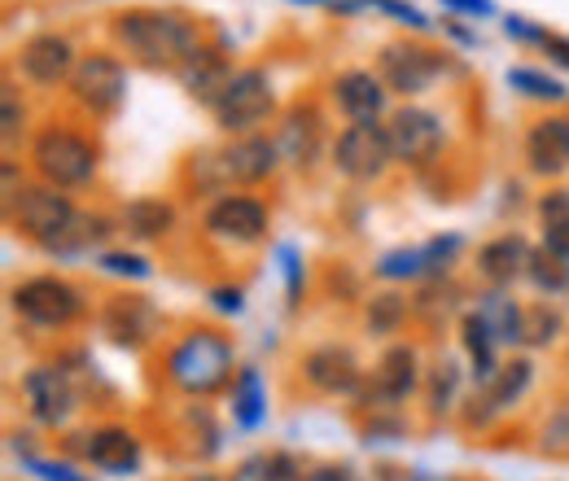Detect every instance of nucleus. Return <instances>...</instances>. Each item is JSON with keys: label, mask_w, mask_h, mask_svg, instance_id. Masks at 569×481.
Wrapping results in <instances>:
<instances>
[{"label": "nucleus", "mask_w": 569, "mask_h": 481, "mask_svg": "<svg viewBox=\"0 0 569 481\" xmlns=\"http://www.w3.org/2000/svg\"><path fill=\"white\" fill-rule=\"evenodd\" d=\"M110 232H119V219H110V214H92V210H79L74 214V223L44 250V254H58V259H71V254H83V250H92V245H101Z\"/></svg>", "instance_id": "26"}, {"label": "nucleus", "mask_w": 569, "mask_h": 481, "mask_svg": "<svg viewBox=\"0 0 569 481\" xmlns=\"http://www.w3.org/2000/svg\"><path fill=\"white\" fill-rule=\"evenodd\" d=\"M386 132L395 144V162L408 167V171H429L438 167L442 149H447V119L429 106L417 101H403L386 114Z\"/></svg>", "instance_id": "8"}, {"label": "nucleus", "mask_w": 569, "mask_h": 481, "mask_svg": "<svg viewBox=\"0 0 569 481\" xmlns=\"http://www.w3.org/2000/svg\"><path fill=\"white\" fill-rule=\"evenodd\" d=\"M372 70L381 74V83H386L395 97L417 101V97H426L438 79L456 74L460 62H456V53L429 44L421 36H399V40H386V44L377 49Z\"/></svg>", "instance_id": "4"}, {"label": "nucleus", "mask_w": 569, "mask_h": 481, "mask_svg": "<svg viewBox=\"0 0 569 481\" xmlns=\"http://www.w3.org/2000/svg\"><path fill=\"white\" fill-rule=\"evenodd\" d=\"M460 232H442V237H433V241H426V268L429 275H438V272H447L451 268V259L460 254Z\"/></svg>", "instance_id": "40"}, {"label": "nucleus", "mask_w": 569, "mask_h": 481, "mask_svg": "<svg viewBox=\"0 0 569 481\" xmlns=\"http://www.w3.org/2000/svg\"><path fill=\"white\" fill-rule=\"evenodd\" d=\"M390 101V88L381 83V74L368 67H347L329 79V106L347 119V123H381Z\"/></svg>", "instance_id": "15"}, {"label": "nucleus", "mask_w": 569, "mask_h": 481, "mask_svg": "<svg viewBox=\"0 0 569 481\" xmlns=\"http://www.w3.org/2000/svg\"><path fill=\"white\" fill-rule=\"evenodd\" d=\"M101 324H106L110 342L128 345V350H144L158 338V311L141 293H114L106 302V311H101Z\"/></svg>", "instance_id": "21"}, {"label": "nucleus", "mask_w": 569, "mask_h": 481, "mask_svg": "<svg viewBox=\"0 0 569 481\" xmlns=\"http://www.w3.org/2000/svg\"><path fill=\"white\" fill-rule=\"evenodd\" d=\"M526 171L539 180H557L569 171V114H543L526 128L521 140Z\"/></svg>", "instance_id": "18"}, {"label": "nucleus", "mask_w": 569, "mask_h": 481, "mask_svg": "<svg viewBox=\"0 0 569 481\" xmlns=\"http://www.w3.org/2000/svg\"><path fill=\"white\" fill-rule=\"evenodd\" d=\"M0 137H4V158H13V149L22 140L36 137L31 132V110L18 92V83H4V92H0Z\"/></svg>", "instance_id": "32"}, {"label": "nucleus", "mask_w": 569, "mask_h": 481, "mask_svg": "<svg viewBox=\"0 0 569 481\" xmlns=\"http://www.w3.org/2000/svg\"><path fill=\"white\" fill-rule=\"evenodd\" d=\"M408 481H451V478H438V473H408Z\"/></svg>", "instance_id": "52"}, {"label": "nucleus", "mask_w": 569, "mask_h": 481, "mask_svg": "<svg viewBox=\"0 0 569 481\" xmlns=\"http://www.w3.org/2000/svg\"><path fill=\"white\" fill-rule=\"evenodd\" d=\"M460 342H465L469 359H473V377L487 385L499 372V342L491 338V329H487V320H482L478 311H469V315L460 320Z\"/></svg>", "instance_id": "29"}, {"label": "nucleus", "mask_w": 569, "mask_h": 481, "mask_svg": "<svg viewBox=\"0 0 569 481\" xmlns=\"http://www.w3.org/2000/svg\"><path fill=\"white\" fill-rule=\"evenodd\" d=\"M214 158H219V171H223V184L228 193H250L259 184H268L277 171H281V149L268 132H254V137H223V144H214Z\"/></svg>", "instance_id": "12"}, {"label": "nucleus", "mask_w": 569, "mask_h": 481, "mask_svg": "<svg viewBox=\"0 0 569 481\" xmlns=\"http://www.w3.org/2000/svg\"><path fill=\"white\" fill-rule=\"evenodd\" d=\"M329 162H333V171H338L342 180H351V184H377V180L390 176V167H399L386 123H347V128L333 137Z\"/></svg>", "instance_id": "9"}, {"label": "nucleus", "mask_w": 569, "mask_h": 481, "mask_svg": "<svg viewBox=\"0 0 569 481\" xmlns=\"http://www.w3.org/2000/svg\"><path fill=\"white\" fill-rule=\"evenodd\" d=\"M232 481H307V478H302V469H298L293 455H284V451H259V455H246L237 464Z\"/></svg>", "instance_id": "33"}, {"label": "nucleus", "mask_w": 569, "mask_h": 481, "mask_svg": "<svg viewBox=\"0 0 569 481\" xmlns=\"http://www.w3.org/2000/svg\"><path fill=\"white\" fill-rule=\"evenodd\" d=\"M503 36L508 40H517V44H543V36H548V27H539V22H530V18H521V13H508L503 18Z\"/></svg>", "instance_id": "42"}, {"label": "nucleus", "mask_w": 569, "mask_h": 481, "mask_svg": "<svg viewBox=\"0 0 569 481\" xmlns=\"http://www.w3.org/2000/svg\"><path fill=\"white\" fill-rule=\"evenodd\" d=\"M442 9H451L456 18H491L496 0H442Z\"/></svg>", "instance_id": "47"}, {"label": "nucleus", "mask_w": 569, "mask_h": 481, "mask_svg": "<svg viewBox=\"0 0 569 481\" xmlns=\"http://www.w3.org/2000/svg\"><path fill=\"white\" fill-rule=\"evenodd\" d=\"M403 315H408V298H403V293H377V298L368 302V311H363V324H368L377 338H390V333H399Z\"/></svg>", "instance_id": "35"}, {"label": "nucleus", "mask_w": 569, "mask_h": 481, "mask_svg": "<svg viewBox=\"0 0 569 481\" xmlns=\"http://www.w3.org/2000/svg\"><path fill=\"white\" fill-rule=\"evenodd\" d=\"M526 263H530V245L517 232H503L478 250V272L491 289H508L517 275H526Z\"/></svg>", "instance_id": "24"}, {"label": "nucleus", "mask_w": 569, "mask_h": 481, "mask_svg": "<svg viewBox=\"0 0 569 481\" xmlns=\"http://www.w3.org/2000/svg\"><path fill=\"white\" fill-rule=\"evenodd\" d=\"M176 228V202L171 198H132L119 210V232L132 241H162Z\"/></svg>", "instance_id": "25"}, {"label": "nucleus", "mask_w": 569, "mask_h": 481, "mask_svg": "<svg viewBox=\"0 0 569 481\" xmlns=\"http://www.w3.org/2000/svg\"><path fill=\"white\" fill-rule=\"evenodd\" d=\"M232 74H237V67H232L228 44L214 40V44H202L184 67L176 70V83L189 92V101H198L202 110H214V101L228 92Z\"/></svg>", "instance_id": "17"}, {"label": "nucleus", "mask_w": 569, "mask_h": 481, "mask_svg": "<svg viewBox=\"0 0 569 481\" xmlns=\"http://www.w3.org/2000/svg\"><path fill=\"white\" fill-rule=\"evenodd\" d=\"M478 315L487 320V329H491V338L499 345H517L521 342V329H526V311L517 307V298L512 293H503V289H491V293H482L478 298Z\"/></svg>", "instance_id": "27"}, {"label": "nucleus", "mask_w": 569, "mask_h": 481, "mask_svg": "<svg viewBox=\"0 0 569 481\" xmlns=\"http://www.w3.org/2000/svg\"><path fill=\"white\" fill-rule=\"evenodd\" d=\"M180 189H184L189 198H211V202L228 193L214 149H193V153H184V162H180Z\"/></svg>", "instance_id": "28"}, {"label": "nucleus", "mask_w": 569, "mask_h": 481, "mask_svg": "<svg viewBox=\"0 0 569 481\" xmlns=\"http://www.w3.org/2000/svg\"><path fill=\"white\" fill-rule=\"evenodd\" d=\"M268 223H272V214L263 207V198H254V193H223V198H214L207 214H202V232L219 241V245H237V250H246V245H259L263 237H268Z\"/></svg>", "instance_id": "13"}, {"label": "nucleus", "mask_w": 569, "mask_h": 481, "mask_svg": "<svg viewBox=\"0 0 569 481\" xmlns=\"http://www.w3.org/2000/svg\"><path fill=\"white\" fill-rule=\"evenodd\" d=\"M232 420L241 429H259L268 420V390H263L259 368H241L237 372V381H232Z\"/></svg>", "instance_id": "30"}, {"label": "nucleus", "mask_w": 569, "mask_h": 481, "mask_svg": "<svg viewBox=\"0 0 569 481\" xmlns=\"http://www.w3.org/2000/svg\"><path fill=\"white\" fill-rule=\"evenodd\" d=\"M539 223L548 228V223H561V219H569V189H548L543 198H539Z\"/></svg>", "instance_id": "43"}, {"label": "nucleus", "mask_w": 569, "mask_h": 481, "mask_svg": "<svg viewBox=\"0 0 569 481\" xmlns=\"http://www.w3.org/2000/svg\"><path fill=\"white\" fill-rule=\"evenodd\" d=\"M27 460V469L36 473L40 481H83L74 473L71 464H58V460H40V455H22Z\"/></svg>", "instance_id": "44"}, {"label": "nucleus", "mask_w": 569, "mask_h": 481, "mask_svg": "<svg viewBox=\"0 0 569 481\" xmlns=\"http://www.w3.org/2000/svg\"><path fill=\"white\" fill-rule=\"evenodd\" d=\"M307 481H363L356 469H347V464H320V469H311Z\"/></svg>", "instance_id": "49"}, {"label": "nucleus", "mask_w": 569, "mask_h": 481, "mask_svg": "<svg viewBox=\"0 0 569 481\" xmlns=\"http://www.w3.org/2000/svg\"><path fill=\"white\" fill-rule=\"evenodd\" d=\"M214 307L219 311H241V289H214Z\"/></svg>", "instance_id": "51"}, {"label": "nucleus", "mask_w": 569, "mask_h": 481, "mask_svg": "<svg viewBox=\"0 0 569 481\" xmlns=\"http://www.w3.org/2000/svg\"><path fill=\"white\" fill-rule=\"evenodd\" d=\"M421 381V359L408 342H395L381 359H377V372H372V399L377 403H403Z\"/></svg>", "instance_id": "22"}, {"label": "nucleus", "mask_w": 569, "mask_h": 481, "mask_svg": "<svg viewBox=\"0 0 569 481\" xmlns=\"http://www.w3.org/2000/svg\"><path fill=\"white\" fill-rule=\"evenodd\" d=\"M503 79H508V88L521 92L526 101H539V106H561V101H569L566 83L552 79L548 70H539V67H512Z\"/></svg>", "instance_id": "31"}, {"label": "nucleus", "mask_w": 569, "mask_h": 481, "mask_svg": "<svg viewBox=\"0 0 569 481\" xmlns=\"http://www.w3.org/2000/svg\"><path fill=\"white\" fill-rule=\"evenodd\" d=\"M9 302L36 329H71L74 320H83V311H88L83 293L62 275H31V280L13 284Z\"/></svg>", "instance_id": "11"}, {"label": "nucleus", "mask_w": 569, "mask_h": 481, "mask_svg": "<svg viewBox=\"0 0 569 481\" xmlns=\"http://www.w3.org/2000/svg\"><path fill=\"white\" fill-rule=\"evenodd\" d=\"M106 31H110L114 53L132 58L144 70H171V74L207 44L202 22L189 18L184 9H171V4H128V9H114Z\"/></svg>", "instance_id": "1"}, {"label": "nucleus", "mask_w": 569, "mask_h": 481, "mask_svg": "<svg viewBox=\"0 0 569 481\" xmlns=\"http://www.w3.org/2000/svg\"><path fill=\"white\" fill-rule=\"evenodd\" d=\"M561 338V315L539 302V307H526V329H521V342L526 345H552Z\"/></svg>", "instance_id": "38"}, {"label": "nucleus", "mask_w": 569, "mask_h": 481, "mask_svg": "<svg viewBox=\"0 0 569 481\" xmlns=\"http://www.w3.org/2000/svg\"><path fill=\"white\" fill-rule=\"evenodd\" d=\"M333 137L338 132H329V119L311 97H298L293 106H284L281 119L272 123V140L281 149V162L293 171H316V162L333 149Z\"/></svg>", "instance_id": "10"}, {"label": "nucleus", "mask_w": 569, "mask_h": 481, "mask_svg": "<svg viewBox=\"0 0 569 481\" xmlns=\"http://www.w3.org/2000/svg\"><path fill=\"white\" fill-rule=\"evenodd\" d=\"M442 31H447V36L456 40V44H465V49H478V31H469V27H465V22L456 18V13H451V18L442 22Z\"/></svg>", "instance_id": "50"}, {"label": "nucleus", "mask_w": 569, "mask_h": 481, "mask_svg": "<svg viewBox=\"0 0 569 481\" xmlns=\"http://www.w3.org/2000/svg\"><path fill=\"white\" fill-rule=\"evenodd\" d=\"M543 245H548L552 254L569 259V219H561V223H548V228H543Z\"/></svg>", "instance_id": "48"}, {"label": "nucleus", "mask_w": 569, "mask_h": 481, "mask_svg": "<svg viewBox=\"0 0 569 481\" xmlns=\"http://www.w3.org/2000/svg\"><path fill=\"white\" fill-rule=\"evenodd\" d=\"M27 162L36 171V180L74 193L97 184L101 176V144L88 137L71 119H49L36 128V137L27 140Z\"/></svg>", "instance_id": "2"}, {"label": "nucleus", "mask_w": 569, "mask_h": 481, "mask_svg": "<svg viewBox=\"0 0 569 481\" xmlns=\"http://www.w3.org/2000/svg\"><path fill=\"white\" fill-rule=\"evenodd\" d=\"M211 119L223 137H254L268 123H277L281 119V106H277L272 74L263 67H237L228 92L214 101Z\"/></svg>", "instance_id": "5"}, {"label": "nucleus", "mask_w": 569, "mask_h": 481, "mask_svg": "<svg viewBox=\"0 0 569 481\" xmlns=\"http://www.w3.org/2000/svg\"><path fill=\"white\" fill-rule=\"evenodd\" d=\"M526 275H530V284H535L539 293H566L569 289V259L552 254L548 245H539V250H530Z\"/></svg>", "instance_id": "34"}, {"label": "nucleus", "mask_w": 569, "mask_h": 481, "mask_svg": "<svg viewBox=\"0 0 569 481\" xmlns=\"http://www.w3.org/2000/svg\"><path fill=\"white\" fill-rule=\"evenodd\" d=\"M67 97L79 114L106 123L123 110L128 101V67L114 49H88L79 53V67H74L71 83H67Z\"/></svg>", "instance_id": "6"}, {"label": "nucleus", "mask_w": 569, "mask_h": 481, "mask_svg": "<svg viewBox=\"0 0 569 481\" xmlns=\"http://www.w3.org/2000/svg\"><path fill=\"white\" fill-rule=\"evenodd\" d=\"M302 381L320 394H356L363 385V368L351 345H316L302 354Z\"/></svg>", "instance_id": "20"}, {"label": "nucleus", "mask_w": 569, "mask_h": 481, "mask_svg": "<svg viewBox=\"0 0 569 481\" xmlns=\"http://www.w3.org/2000/svg\"><path fill=\"white\" fill-rule=\"evenodd\" d=\"M74 214H79V207H74L71 193H62V189H53V184H44V180L27 184L13 202H4L9 228H13L18 237H27L31 245H40V250H49V245L71 228Z\"/></svg>", "instance_id": "7"}, {"label": "nucleus", "mask_w": 569, "mask_h": 481, "mask_svg": "<svg viewBox=\"0 0 569 481\" xmlns=\"http://www.w3.org/2000/svg\"><path fill=\"white\" fill-rule=\"evenodd\" d=\"M372 9L390 13L399 27H408V31H417V36H426L429 27H433L426 18V9H417V4H408V0H372Z\"/></svg>", "instance_id": "39"}, {"label": "nucleus", "mask_w": 569, "mask_h": 481, "mask_svg": "<svg viewBox=\"0 0 569 481\" xmlns=\"http://www.w3.org/2000/svg\"><path fill=\"white\" fill-rule=\"evenodd\" d=\"M167 381L189 399H211L223 385H232V342L219 329H189L162 359Z\"/></svg>", "instance_id": "3"}, {"label": "nucleus", "mask_w": 569, "mask_h": 481, "mask_svg": "<svg viewBox=\"0 0 569 481\" xmlns=\"http://www.w3.org/2000/svg\"><path fill=\"white\" fill-rule=\"evenodd\" d=\"M281 259H284V289H289V302H298V289H302V259H298L293 245H284Z\"/></svg>", "instance_id": "46"}, {"label": "nucleus", "mask_w": 569, "mask_h": 481, "mask_svg": "<svg viewBox=\"0 0 569 481\" xmlns=\"http://www.w3.org/2000/svg\"><path fill=\"white\" fill-rule=\"evenodd\" d=\"M456 390H460V363L456 359H438L433 372H429V412L433 415L451 412Z\"/></svg>", "instance_id": "36"}, {"label": "nucleus", "mask_w": 569, "mask_h": 481, "mask_svg": "<svg viewBox=\"0 0 569 481\" xmlns=\"http://www.w3.org/2000/svg\"><path fill=\"white\" fill-rule=\"evenodd\" d=\"M539 53H543L552 67L569 70V36H561V31H548V36H543V44H539Z\"/></svg>", "instance_id": "45"}, {"label": "nucleus", "mask_w": 569, "mask_h": 481, "mask_svg": "<svg viewBox=\"0 0 569 481\" xmlns=\"http://www.w3.org/2000/svg\"><path fill=\"white\" fill-rule=\"evenodd\" d=\"M530 381H535V363H530V359H508V363H499V372L482 385V394H478V403H473V408H482L473 420L487 424L491 415L517 408L521 394L530 390Z\"/></svg>", "instance_id": "23"}, {"label": "nucleus", "mask_w": 569, "mask_h": 481, "mask_svg": "<svg viewBox=\"0 0 569 481\" xmlns=\"http://www.w3.org/2000/svg\"><path fill=\"white\" fill-rule=\"evenodd\" d=\"M74 67H79V53H74L71 36H62V31H36V36H27V40L18 44V53H13V70H18L31 88H44V92L67 88Z\"/></svg>", "instance_id": "14"}, {"label": "nucleus", "mask_w": 569, "mask_h": 481, "mask_svg": "<svg viewBox=\"0 0 569 481\" xmlns=\"http://www.w3.org/2000/svg\"><path fill=\"white\" fill-rule=\"evenodd\" d=\"M71 451H79L92 469H106V473H132L141 464V442L123 424H101L92 433H74Z\"/></svg>", "instance_id": "19"}, {"label": "nucleus", "mask_w": 569, "mask_h": 481, "mask_svg": "<svg viewBox=\"0 0 569 481\" xmlns=\"http://www.w3.org/2000/svg\"><path fill=\"white\" fill-rule=\"evenodd\" d=\"M377 275H381V280H421V275H429L426 245H403V250H390V254H381V263H377Z\"/></svg>", "instance_id": "37"}, {"label": "nucleus", "mask_w": 569, "mask_h": 481, "mask_svg": "<svg viewBox=\"0 0 569 481\" xmlns=\"http://www.w3.org/2000/svg\"><path fill=\"white\" fill-rule=\"evenodd\" d=\"M22 399H27L31 415H36L40 424H49V429L67 424L74 415V408H79V390H74L71 372L58 368V363L31 368V372L22 377Z\"/></svg>", "instance_id": "16"}, {"label": "nucleus", "mask_w": 569, "mask_h": 481, "mask_svg": "<svg viewBox=\"0 0 569 481\" xmlns=\"http://www.w3.org/2000/svg\"><path fill=\"white\" fill-rule=\"evenodd\" d=\"M189 481H232V478H223V473H198V478H189Z\"/></svg>", "instance_id": "53"}, {"label": "nucleus", "mask_w": 569, "mask_h": 481, "mask_svg": "<svg viewBox=\"0 0 569 481\" xmlns=\"http://www.w3.org/2000/svg\"><path fill=\"white\" fill-rule=\"evenodd\" d=\"M101 272L128 275V280H144V275H149V263H144L141 254H123V250H110V254H101Z\"/></svg>", "instance_id": "41"}]
</instances>
